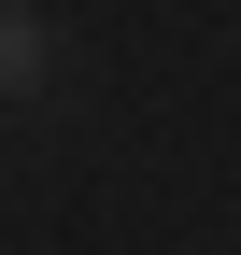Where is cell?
Returning a JSON list of instances; mask_svg holds the SVG:
<instances>
[{"label":"cell","instance_id":"6da1fadb","mask_svg":"<svg viewBox=\"0 0 241 255\" xmlns=\"http://www.w3.org/2000/svg\"><path fill=\"white\" fill-rule=\"evenodd\" d=\"M43 57H57L43 14H14V0H0V100H28V85H43Z\"/></svg>","mask_w":241,"mask_h":255}]
</instances>
